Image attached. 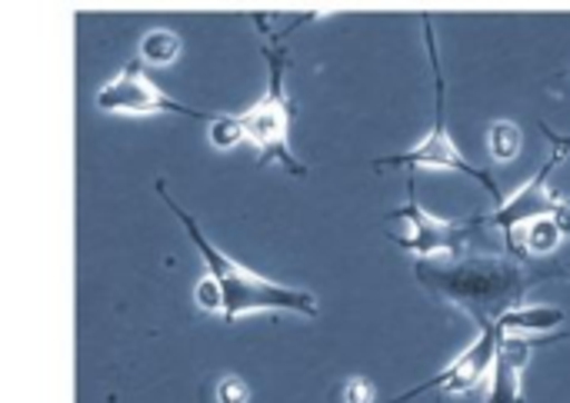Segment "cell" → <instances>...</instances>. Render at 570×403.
Instances as JSON below:
<instances>
[{
    "label": "cell",
    "mask_w": 570,
    "mask_h": 403,
    "mask_svg": "<svg viewBox=\"0 0 570 403\" xmlns=\"http://www.w3.org/2000/svg\"><path fill=\"white\" fill-rule=\"evenodd\" d=\"M424 43H428V57H431V67H434V127H431V134L414 150L381 157V160H374V167L377 170H384V167H434V170H454V174H464V177L478 180L498 200V207H501L504 204V194L494 184V177L484 167L471 164L461 154V147L451 140V130H448V83H444V67H441L438 37H434V23L431 20H424Z\"/></svg>",
    "instance_id": "cell-4"
},
{
    "label": "cell",
    "mask_w": 570,
    "mask_h": 403,
    "mask_svg": "<svg viewBox=\"0 0 570 403\" xmlns=\"http://www.w3.org/2000/svg\"><path fill=\"white\" fill-rule=\"evenodd\" d=\"M564 237H568V234H564V227H561L554 217H541V220H534V224H528V227L521 230V237H518V254H521V257H548V254H554V250L561 247Z\"/></svg>",
    "instance_id": "cell-11"
},
{
    "label": "cell",
    "mask_w": 570,
    "mask_h": 403,
    "mask_svg": "<svg viewBox=\"0 0 570 403\" xmlns=\"http://www.w3.org/2000/svg\"><path fill=\"white\" fill-rule=\"evenodd\" d=\"M197 304L204 307V311H224V294H220V287L210 281V277H204L200 284H197Z\"/></svg>",
    "instance_id": "cell-17"
},
{
    "label": "cell",
    "mask_w": 570,
    "mask_h": 403,
    "mask_svg": "<svg viewBox=\"0 0 570 403\" xmlns=\"http://www.w3.org/2000/svg\"><path fill=\"white\" fill-rule=\"evenodd\" d=\"M544 134H548V140L554 144V150L568 154V150H570V137H568V134H558V130H554V127H548V124H544Z\"/></svg>",
    "instance_id": "cell-18"
},
{
    "label": "cell",
    "mask_w": 570,
    "mask_h": 403,
    "mask_svg": "<svg viewBox=\"0 0 570 403\" xmlns=\"http://www.w3.org/2000/svg\"><path fill=\"white\" fill-rule=\"evenodd\" d=\"M341 394H344V403H374L377 401V387H374L367 377H351V381L341 387Z\"/></svg>",
    "instance_id": "cell-15"
},
{
    "label": "cell",
    "mask_w": 570,
    "mask_h": 403,
    "mask_svg": "<svg viewBox=\"0 0 570 403\" xmlns=\"http://www.w3.org/2000/svg\"><path fill=\"white\" fill-rule=\"evenodd\" d=\"M391 220H401L404 230L401 234H387L401 250L407 254H417L421 261H431L438 254L451 257V261H461L464 250H468V240L478 227H488L484 217L481 220H441L434 217L428 207H421L417 200V187H414V177L407 180V207H397L387 214Z\"/></svg>",
    "instance_id": "cell-5"
},
{
    "label": "cell",
    "mask_w": 570,
    "mask_h": 403,
    "mask_svg": "<svg viewBox=\"0 0 570 403\" xmlns=\"http://www.w3.org/2000/svg\"><path fill=\"white\" fill-rule=\"evenodd\" d=\"M264 60H267V73H271L267 94L250 110L237 114V120H240L247 140L261 150V167L264 164H281L294 177H307V167L294 157L291 140H287L291 137V124L297 117V107H294V100L287 97V87H284L291 57H287V47H284L281 37L264 43Z\"/></svg>",
    "instance_id": "cell-3"
},
{
    "label": "cell",
    "mask_w": 570,
    "mask_h": 403,
    "mask_svg": "<svg viewBox=\"0 0 570 403\" xmlns=\"http://www.w3.org/2000/svg\"><path fill=\"white\" fill-rule=\"evenodd\" d=\"M498 351H501V331L498 327H481V337L451 367H444L438 377L411 387L407 394L394 397L391 403H411L424 397V394H474L491 377V371L498 364Z\"/></svg>",
    "instance_id": "cell-8"
},
{
    "label": "cell",
    "mask_w": 570,
    "mask_h": 403,
    "mask_svg": "<svg viewBox=\"0 0 570 403\" xmlns=\"http://www.w3.org/2000/svg\"><path fill=\"white\" fill-rule=\"evenodd\" d=\"M250 401V391H247V384L240 381V377H224L220 384H217V403H247Z\"/></svg>",
    "instance_id": "cell-16"
},
{
    "label": "cell",
    "mask_w": 570,
    "mask_h": 403,
    "mask_svg": "<svg viewBox=\"0 0 570 403\" xmlns=\"http://www.w3.org/2000/svg\"><path fill=\"white\" fill-rule=\"evenodd\" d=\"M414 277L428 294L471 314L478 327H498L504 314L524 307L538 281L564 277V271H538L524 257H461L454 264L417 261Z\"/></svg>",
    "instance_id": "cell-1"
},
{
    "label": "cell",
    "mask_w": 570,
    "mask_h": 403,
    "mask_svg": "<svg viewBox=\"0 0 570 403\" xmlns=\"http://www.w3.org/2000/svg\"><path fill=\"white\" fill-rule=\"evenodd\" d=\"M521 147H524V134H521V127L514 120L491 124V130H488V150H491L494 160L508 164V160H514L521 154Z\"/></svg>",
    "instance_id": "cell-13"
},
{
    "label": "cell",
    "mask_w": 570,
    "mask_h": 403,
    "mask_svg": "<svg viewBox=\"0 0 570 403\" xmlns=\"http://www.w3.org/2000/svg\"><path fill=\"white\" fill-rule=\"evenodd\" d=\"M157 194L160 200L174 210V217L184 224L187 237L194 240V247L200 250L204 264H207V277L220 287L224 294V324H237L240 317H250L257 311H271V314H301V317H321V304L311 291L301 287H287V284H274L254 271H247L244 264L230 261L220 247H214L207 240V234L200 230V224L170 197L167 184L157 180Z\"/></svg>",
    "instance_id": "cell-2"
},
{
    "label": "cell",
    "mask_w": 570,
    "mask_h": 403,
    "mask_svg": "<svg viewBox=\"0 0 570 403\" xmlns=\"http://www.w3.org/2000/svg\"><path fill=\"white\" fill-rule=\"evenodd\" d=\"M554 341H570V334L561 337H524V334H501V351H498V364L491 371V384H488V403H524V367L531 361V354L544 344Z\"/></svg>",
    "instance_id": "cell-9"
},
{
    "label": "cell",
    "mask_w": 570,
    "mask_h": 403,
    "mask_svg": "<svg viewBox=\"0 0 570 403\" xmlns=\"http://www.w3.org/2000/svg\"><path fill=\"white\" fill-rule=\"evenodd\" d=\"M207 140H210L217 150H234V147H240V140H247V134H244V127H240L237 117L220 114V117H214V120L207 124Z\"/></svg>",
    "instance_id": "cell-14"
},
{
    "label": "cell",
    "mask_w": 570,
    "mask_h": 403,
    "mask_svg": "<svg viewBox=\"0 0 570 403\" xmlns=\"http://www.w3.org/2000/svg\"><path fill=\"white\" fill-rule=\"evenodd\" d=\"M97 110L104 114H177V117H190V120H214L197 107H187L180 100H174L170 94H164L144 70L140 60L124 63V70L104 83L97 90Z\"/></svg>",
    "instance_id": "cell-6"
},
{
    "label": "cell",
    "mask_w": 570,
    "mask_h": 403,
    "mask_svg": "<svg viewBox=\"0 0 570 403\" xmlns=\"http://www.w3.org/2000/svg\"><path fill=\"white\" fill-rule=\"evenodd\" d=\"M564 311L561 307H518L511 314L501 317L498 331L501 334H524V337H534V334H551L554 327L564 324Z\"/></svg>",
    "instance_id": "cell-10"
},
{
    "label": "cell",
    "mask_w": 570,
    "mask_h": 403,
    "mask_svg": "<svg viewBox=\"0 0 570 403\" xmlns=\"http://www.w3.org/2000/svg\"><path fill=\"white\" fill-rule=\"evenodd\" d=\"M180 37L174 33V30H164V27H157V30H147L144 33V40H140V60L144 63H154V67H167V63H174L177 57H180Z\"/></svg>",
    "instance_id": "cell-12"
},
{
    "label": "cell",
    "mask_w": 570,
    "mask_h": 403,
    "mask_svg": "<svg viewBox=\"0 0 570 403\" xmlns=\"http://www.w3.org/2000/svg\"><path fill=\"white\" fill-rule=\"evenodd\" d=\"M558 164H564V154H561V150H554L551 160H548V164L518 190V194H511L491 217H484V224L501 227V234L508 237L511 257H521V254H518V237H521V230H524L528 224H534V220H541V217H558V214L568 207V200H564L561 194L551 190V174L558 170Z\"/></svg>",
    "instance_id": "cell-7"
}]
</instances>
